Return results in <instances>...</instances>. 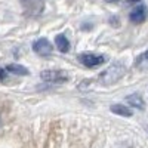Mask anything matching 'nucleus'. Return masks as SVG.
Returning <instances> with one entry per match:
<instances>
[{
	"mask_svg": "<svg viewBox=\"0 0 148 148\" xmlns=\"http://www.w3.org/2000/svg\"><path fill=\"white\" fill-rule=\"evenodd\" d=\"M148 16V9L145 5H139L136 6L132 12H130V15H129V19L133 22V24H141L147 19Z\"/></svg>",
	"mask_w": 148,
	"mask_h": 148,
	"instance_id": "nucleus-6",
	"label": "nucleus"
},
{
	"mask_svg": "<svg viewBox=\"0 0 148 148\" xmlns=\"http://www.w3.org/2000/svg\"><path fill=\"white\" fill-rule=\"evenodd\" d=\"M79 61L86 65V67H89V68H93V67H98V65H101L104 64V61L105 58L102 55H93V53H83V55H79Z\"/></svg>",
	"mask_w": 148,
	"mask_h": 148,
	"instance_id": "nucleus-3",
	"label": "nucleus"
},
{
	"mask_svg": "<svg viewBox=\"0 0 148 148\" xmlns=\"http://www.w3.org/2000/svg\"><path fill=\"white\" fill-rule=\"evenodd\" d=\"M40 77L47 83H65L68 80V76L61 70H45L40 73Z\"/></svg>",
	"mask_w": 148,
	"mask_h": 148,
	"instance_id": "nucleus-2",
	"label": "nucleus"
},
{
	"mask_svg": "<svg viewBox=\"0 0 148 148\" xmlns=\"http://www.w3.org/2000/svg\"><path fill=\"white\" fill-rule=\"evenodd\" d=\"M147 132H148V127H147Z\"/></svg>",
	"mask_w": 148,
	"mask_h": 148,
	"instance_id": "nucleus-15",
	"label": "nucleus"
},
{
	"mask_svg": "<svg viewBox=\"0 0 148 148\" xmlns=\"http://www.w3.org/2000/svg\"><path fill=\"white\" fill-rule=\"evenodd\" d=\"M6 70L9 73H12V74H18V76H27V74H28V70L25 67L19 65V64H9L6 67Z\"/></svg>",
	"mask_w": 148,
	"mask_h": 148,
	"instance_id": "nucleus-10",
	"label": "nucleus"
},
{
	"mask_svg": "<svg viewBox=\"0 0 148 148\" xmlns=\"http://www.w3.org/2000/svg\"><path fill=\"white\" fill-rule=\"evenodd\" d=\"M55 45H56V47L59 49L61 52H68V49H70V42H68V39L64 36V34H59V36H56V39H55Z\"/></svg>",
	"mask_w": 148,
	"mask_h": 148,
	"instance_id": "nucleus-8",
	"label": "nucleus"
},
{
	"mask_svg": "<svg viewBox=\"0 0 148 148\" xmlns=\"http://www.w3.org/2000/svg\"><path fill=\"white\" fill-rule=\"evenodd\" d=\"M129 3H135V2H141V0H127Z\"/></svg>",
	"mask_w": 148,
	"mask_h": 148,
	"instance_id": "nucleus-13",
	"label": "nucleus"
},
{
	"mask_svg": "<svg viewBox=\"0 0 148 148\" xmlns=\"http://www.w3.org/2000/svg\"><path fill=\"white\" fill-rule=\"evenodd\" d=\"M126 101H127L133 108H138V110H144V107H145L144 99L141 98V95H138V93H132V95H129V96L126 98Z\"/></svg>",
	"mask_w": 148,
	"mask_h": 148,
	"instance_id": "nucleus-7",
	"label": "nucleus"
},
{
	"mask_svg": "<svg viewBox=\"0 0 148 148\" xmlns=\"http://www.w3.org/2000/svg\"><path fill=\"white\" fill-rule=\"evenodd\" d=\"M105 2H108V3H116V2H119V0H105Z\"/></svg>",
	"mask_w": 148,
	"mask_h": 148,
	"instance_id": "nucleus-12",
	"label": "nucleus"
},
{
	"mask_svg": "<svg viewBox=\"0 0 148 148\" xmlns=\"http://www.w3.org/2000/svg\"><path fill=\"white\" fill-rule=\"evenodd\" d=\"M33 49H34L36 53H39L42 56H47V55L52 53L53 47H52V43L47 39H39V40H36L33 43Z\"/></svg>",
	"mask_w": 148,
	"mask_h": 148,
	"instance_id": "nucleus-4",
	"label": "nucleus"
},
{
	"mask_svg": "<svg viewBox=\"0 0 148 148\" xmlns=\"http://www.w3.org/2000/svg\"><path fill=\"white\" fill-rule=\"evenodd\" d=\"M145 58H147V59H148V51H147V53H145Z\"/></svg>",
	"mask_w": 148,
	"mask_h": 148,
	"instance_id": "nucleus-14",
	"label": "nucleus"
},
{
	"mask_svg": "<svg viewBox=\"0 0 148 148\" xmlns=\"http://www.w3.org/2000/svg\"><path fill=\"white\" fill-rule=\"evenodd\" d=\"M111 111H113L114 114L125 116V117H130V116H132V111H130L127 107L120 105V104H114V105H111Z\"/></svg>",
	"mask_w": 148,
	"mask_h": 148,
	"instance_id": "nucleus-9",
	"label": "nucleus"
},
{
	"mask_svg": "<svg viewBox=\"0 0 148 148\" xmlns=\"http://www.w3.org/2000/svg\"><path fill=\"white\" fill-rule=\"evenodd\" d=\"M5 79H6V70L0 68V82H2V80H5Z\"/></svg>",
	"mask_w": 148,
	"mask_h": 148,
	"instance_id": "nucleus-11",
	"label": "nucleus"
},
{
	"mask_svg": "<svg viewBox=\"0 0 148 148\" xmlns=\"http://www.w3.org/2000/svg\"><path fill=\"white\" fill-rule=\"evenodd\" d=\"M125 73H126V67L123 64H120V62H116V64L110 65L107 70H104L99 74V82L104 86H111V84L117 83L123 77Z\"/></svg>",
	"mask_w": 148,
	"mask_h": 148,
	"instance_id": "nucleus-1",
	"label": "nucleus"
},
{
	"mask_svg": "<svg viewBox=\"0 0 148 148\" xmlns=\"http://www.w3.org/2000/svg\"><path fill=\"white\" fill-rule=\"evenodd\" d=\"M22 5L30 15H40L43 10V0H22Z\"/></svg>",
	"mask_w": 148,
	"mask_h": 148,
	"instance_id": "nucleus-5",
	"label": "nucleus"
}]
</instances>
